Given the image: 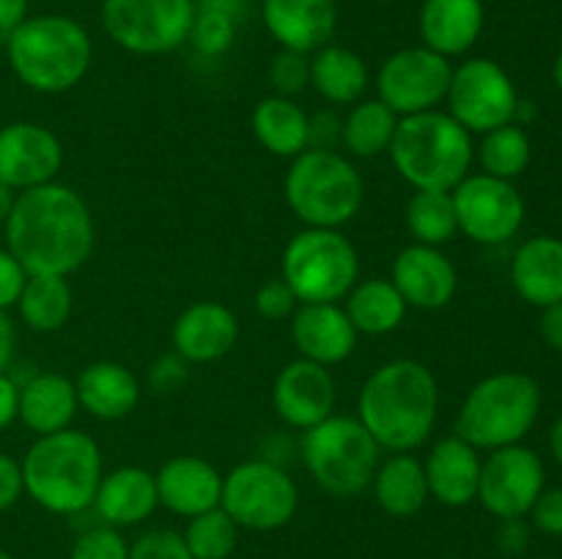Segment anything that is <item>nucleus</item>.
Returning a JSON list of instances; mask_svg holds the SVG:
<instances>
[{
    "label": "nucleus",
    "mask_w": 562,
    "mask_h": 559,
    "mask_svg": "<svg viewBox=\"0 0 562 559\" xmlns=\"http://www.w3.org/2000/svg\"><path fill=\"white\" fill-rule=\"evenodd\" d=\"M5 250L27 277H69L88 263L97 241L93 214L77 190L60 181L16 192L5 219Z\"/></svg>",
    "instance_id": "f257e3e1"
},
{
    "label": "nucleus",
    "mask_w": 562,
    "mask_h": 559,
    "mask_svg": "<svg viewBox=\"0 0 562 559\" xmlns=\"http://www.w3.org/2000/svg\"><path fill=\"white\" fill-rule=\"evenodd\" d=\"M439 411V384L417 360L376 367L357 395V420L390 453H412L428 442Z\"/></svg>",
    "instance_id": "f03ea898"
},
{
    "label": "nucleus",
    "mask_w": 562,
    "mask_h": 559,
    "mask_svg": "<svg viewBox=\"0 0 562 559\" xmlns=\"http://www.w3.org/2000/svg\"><path fill=\"white\" fill-rule=\"evenodd\" d=\"M25 493L44 510L77 515L88 510L104 475L97 438L77 427L36 436L20 460Z\"/></svg>",
    "instance_id": "7ed1b4c3"
},
{
    "label": "nucleus",
    "mask_w": 562,
    "mask_h": 559,
    "mask_svg": "<svg viewBox=\"0 0 562 559\" xmlns=\"http://www.w3.org/2000/svg\"><path fill=\"white\" fill-rule=\"evenodd\" d=\"M11 71L36 93H66L86 80L93 44L86 27L66 14L27 16L5 38Z\"/></svg>",
    "instance_id": "20e7f679"
},
{
    "label": "nucleus",
    "mask_w": 562,
    "mask_h": 559,
    "mask_svg": "<svg viewBox=\"0 0 562 559\" xmlns=\"http://www.w3.org/2000/svg\"><path fill=\"white\" fill-rule=\"evenodd\" d=\"M387 153L412 190L453 192L470 175L475 142L448 110L437 107L404 115Z\"/></svg>",
    "instance_id": "39448f33"
},
{
    "label": "nucleus",
    "mask_w": 562,
    "mask_h": 559,
    "mask_svg": "<svg viewBox=\"0 0 562 559\" xmlns=\"http://www.w3.org/2000/svg\"><path fill=\"white\" fill-rule=\"evenodd\" d=\"M541 384L527 373H494L467 392L456 417V436L481 453L521 444L541 414Z\"/></svg>",
    "instance_id": "423d86ee"
},
{
    "label": "nucleus",
    "mask_w": 562,
    "mask_h": 559,
    "mask_svg": "<svg viewBox=\"0 0 562 559\" xmlns=\"http://www.w3.org/2000/svg\"><path fill=\"white\" fill-rule=\"evenodd\" d=\"M285 203L305 228L340 230L360 214L366 181L340 151L305 148L291 159L283 181Z\"/></svg>",
    "instance_id": "0eeeda50"
},
{
    "label": "nucleus",
    "mask_w": 562,
    "mask_h": 559,
    "mask_svg": "<svg viewBox=\"0 0 562 559\" xmlns=\"http://www.w3.org/2000/svg\"><path fill=\"white\" fill-rule=\"evenodd\" d=\"M382 447L357 417L333 414L302 433V464L329 497L351 499L368 491Z\"/></svg>",
    "instance_id": "6e6552de"
},
{
    "label": "nucleus",
    "mask_w": 562,
    "mask_h": 559,
    "mask_svg": "<svg viewBox=\"0 0 562 559\" xmlns=\"http://www.w3.org/2000/svg\"><path fill=\"white\" fill-rule=\"evenodd\" d=\"M280 277L291 285L300 305L344 301L360 280V255L340 230L302 228L285 244Z\"/></svg>",
    "instance_id": "1a4fd4ad"
},
{
    "label": "nucleus",
    "mask_w": 562,
    "mask_h": 559,
    "mask_svg": "<svg viewBox=\"0 0 562 559\" xmlns=\"http://www.w3.org/2000/svg\"><path fill=\"white\" fill-rule=\"evenodd\" d=\"M220 507L245 529H280L294 518L300 491L283 466L267 458H252L234 466L223 477Z\"/></svg>",
    "instance_id": "9d476101"
},
{
    "label": "nucleus",
    "mask_w": 562,
    "mask_h": 559,
    "mask_svg": "<svg viewBox=\"0 0 562 559\" xmlns=\"http://www.w3.org/2000/svg\"><path fill=\"white\" fill-rule=\"evenodd\" d=\"M195 0H102L110 42L132 55H165L190 42Z\"/></svg>",
    "instance_id": "9b49d317"
},
{
    "label": "nucleus",
    "mask_w": 562,
    "mask_h": 559,
    "mask_svg": "<svg viewBox=\"0 0 562 559\" xmlns=\"http://www.w3.org/2000/svg\"><path fill=\"white\" fill-rule=\"evenodd\" d=\"M448 113L470 135H486L497 126L516 124L519 91L508 71L492 58H470L453 66L448 88Z\"/></svg>",
    "instance_id": "f8f14e48"
},
{
    "label": "nucleus",
    "mask_w": 562,
    "mask_h": 559,
    "mask_svg": "<svg viewBox=\"0 0 562 559\" xmlns=\"http://www.w3.org/2000/svg\"><path fill=\"white\" fill-rule=\"evenodd\" d=\"M453 64L428 47H406L390 55L376 71V99L395 115H417L445 102Z\"/></svg>",
    "instance_id": "ddd939ff"
},
{
    "label": "nucleus",
    "mask_w": 562,
    "mask_h": 559,
    "mask_svg": "<svg viewBox=\"0 0 562 559\" xmlns=\"http://www.w3.org/2000/svg\"><path fill=\"white\" fill-rule=\"evenodd\" d=\"M459 233L477 244H505L525 225V197L514 181L470 173L453 192Z\"/></svg>",
    "instance_id": "4468645a"
},
{
    "label": "nucleus",
    "mask_w": 562,
    "mask_h": 559,
    "mask_svg": "<svg viewBox=\"0 0 562 559\" xmlns=\"http://www.w3.org/2000/svg\"><path fill=\"white\" fill-rule=\"evenodd\" d=\"M547 469L536 449L525 444H510L488 453L481 466L477 499L499 521L525 518L541 497Z\"/></svg>",
    "instance_id": "2eb2a0df"
},
{
    "label": "nucleus",
    "mask_w": 562,
    "mask_h": 559,
    "mask_svg": "<svg viewBox=\"0 0 562 559\" xmlns=\"http://www.w3.org/2000/svg\"><path fill=\"white\" fill-rule=\"evenodd\" d=\"M64 168V146L53 129L14 121L0 129V181L14 192L55 181Z\"/></svg>",
    "instance_id": "dca6fc26"
},
{
    "label": "nucleus",
    "mask_w": 562,
    "mask_h": 559,
    "mask_svg": "<svg viewBox=\"0 0 562 559\" xmlns=\"http://www.w3.org/2000/svg\"><path fill=\"white\" fill-rule=\"evenodd\" d=\"M338 387L329 367L311 360H294L274 376L272 409L294 431L305 433L335 414Z\"/></svg>",
    "instance_id": "f3484780"
},
{
    "label": "nucleus",
    "mask_w": 562,
    "mask_h": 559,
    "mask_svg": "<svg viewBox=\"0 0 562 559\" xmlns=\"http://www.w3.org/2000/svg\"><path fill=\"white\" fill-rule=\"evenodd\" d=\"M390 280L415 310H442L459 290V272L439 247L415 244L395 255Z\"/></svg>",
    "instance_id": "a211bd4d"
},
{
    "label": "nucleus",
    "mask_w": 562,
    "mask_h": 559,
    "mask_svg": "<svg viewBox=\"0 0 562 559\" xmlns=\"http://www.w3.org/2000/svg\"><path fill=\"white\" fill-rule=\"evenodd\" d=\"M239 340V318L223 301H195L179 312L170 329L173 351L190 365L223 360Z\"/></svg>",
    "instance_id": "6ab92c4d"
},
{
    "label": "nucleus",
    "mask_w": 562,
    "mask_h": 559,
    "mask_svg": "<svg viewBox=\"0 0 562 559\" xmlns=\"http://www.w3.org/2000/svg\"><path fill=\"white\" fill-rule=\"evenodd\" d=\"M357 329L351 327L340 301L300 305L291 316V340L302 360L333 367L349 360L357 349Z\"/></svg>",
    "instance_id": "aec40b11"
},
{
    "label": "nucleus",
    "mask_w": 562,
    "mask_h": 559,
    "mask_svg": "<svg viewBox=\"0 0 562 559\" xmlns=\"http://www.w3.org/2000/svg\"><path fill=\"white\" fill-rule=\"evenodd\" d=\"M261 20L280 49L313 55L333 42L338 5L335 0H263Z\"/></svg>",
    "instance_id": "412c9836"
},
{
    "label": "nucleus",
    "mask_w": 562,
    "mask_h": 559,
    "mask_svg": "<svg viewBox=\"0 0 562 559\" xmlns=\"http://www.w3.org/2000/svg\"><path fill=\"white\" fill-rule=\"evenodd\" d=\"M481 466V449H475L456 433L442 436L439 442H434L431 453L423 460L428 493L448 507H467L477 499Z\"/></svg>",
    "instance_id": "4be33fe9"
},
{
    "label": "nucleus",
    "mask_w": 562,
    "mask_h": 559,
    "mask_svg": "<svg viewBox=\"0 0 562 559\" xmlns=\"http://www.w3.org/2000/svg\"><path fill=\"white\" fill-rule=\"evenodd\" d=\"M154 480H157L159 504L173 510L176 515L192 518V515L220 507L223 475L198 455H176L165 460Z\"/></svg>",
    "instance_id": "5701e85b"
},
{
    "label": "nucleus",
    "mask_w": 562,
    "mask_h": 559,
    "mask_svg": "<svg viewBox=\"0 0 562 559\" xmlns=\"http://www.w3.org/2000/svg\"><path fill=\"white\" fill-rule=\"evenodd\" d=\"M486 22L483 0H423L420 38L423 47L459 58L477 44Z\"/></svg>",
    "instance_id": "b1692460"
},
{
    "label": "nucleus",
    "mask_w": 562,
    "mask_h": 559,
    "mask_svg": "<svg viewBox=\"0 0 562 559\" xmlns=\"http://www.w3.org/2000/svg\"><path fill=\"white\" fill-rule=\"evenodd\" d=\"M77 403L97 420H124L140 403V381L126 365L113 360H99L82 367L75 381Z\"/></svg>",
    "instance_id": "393cba45"
},
{
    "label": "nucleus",
    "mask_w": 562,
    "mask_h": 559,
    "mask_svg": "<svg viewBox=\"0 0 562 559\" xmlns=\"http://www.w3.org/2000/svg\"><path fill=\"white\" fill-rule=\"evenodd\" d=\"M510 283L516 294L532 307H549L562 301V239L532 236L510 261Z\"/></svg>",
    "instance_id": "a878e982"
},
{
    "label": "nucleus",
    "mask_w": 562,
    "mask_h": 559,
    "mask_svg": "<svg viewBox=\"0 0 562 559\" xmlns=\"http://www.w3.org/2000/svg\"><path fill=\"white\" fill-rule=\"evenodd\" d=\"M157 480L143 466H119L102 475L91 507L110 526H135L157 510Z\"/></svg>",
    "instance_id": "bb28decb"
},
{
    "label": "nucleus",
    "mask_w": 562,
    "mask_h": 559,
    "mask_svg": "<svg viewBox=\"0 0 562 559\" xmlns=\"http://www.w3.org/2000/svg\"><path fill=\"white\" fill-rule=\"evenodd\" d=\"M80 411L75 381L60 373H36L20 384V414L22 425L31 427L36 436L58 433L71 427V420Z\"/></svg>",
    "instance_id": "cd10ccee"
},
{
    "label": "nucleus",
    "mask_w": 562,
    "mask_h": 559,
    "mask_svg": "<svg viewBox=\"0 0 562 559\" xmlns=\"http://www.w3.org/2000/svg\"><path fill=\"white\" fill-rule=\"evenodd\" d=\"M371 71L366 58L344 44H324L311 55V85L333 104H357L366 99Z\"/></svg>",
    "instance_id": "c85d7f7f"
},
{
    "label": "nucleus",
    "mask_w": 562,
    "mask_h": 559,
    "mask_svg": "<svg viewBox=\"0 0 562 559\" xmlns=\"http://www.w3.org/2000/svg\"><path fill=\"white\" fill-rule=\"evenodd\" d=\"M371 488L379 507L395 518H409L420 513L423 504L431 497L423 460H417L412 453H393L387 460H379Z\"/></svg>",
    "instance_id": "c756f323"
},
{
    "label": "nucleus",
    "mask_w": 562,
    "mask_h": 559,
    "mask_svg": "<svg viewBox=\"0 0 562 559\" xmlns=\"http://www.w3.org/2000/svg\"><path fill=\"white\" fill-rule=\"evenodd\" d=\"M344 310L357 334L382 338L404 323L409 305L390 277H368L357 280L355 288L346 294Z\"/></svg>",
    "instance_id": "7c9ffc66"
},
{
    "label": "nucleus",
    "mask_w": 562,
    "mask_h": 559,
    "mask_svg": "<svg viewBox=\"0 0 562 559\" xmlns=\"http://www.w3.org/2000/svg\"><path fill=\"white\" fill-rule=\"evenodd\" d=\"M307 121L311 115L294 99L272 93L252 110V135L272 157L294 159L307 148Z\"/></svg>",
    "instance_id": "2f4dec72"
},
{
    "label": "nucleus",
    "mask_w": 562,
    "mask_h": 559,
    "mask_svg": "<svg viewBox=\"0 0 562 559\" xmlns=\"http://www.w3.org/2000/svg\"><path fill=\"white\" fill-rule=\"evenodd\" d=\"M401 115H395L382 99H360L351 104L340 126V146L360 159H373L390 151Z\"/></svg>",
    "instance_id": "473e14b6"
},
{
    "label": "nucleus",
    "mask_w": 562,
    "mask_h": 559,
    "mask_svg": "<svg viewBox=\"0 0 562 559\" xmlns=\"http://www.w3.org/2000/svg\"><path fill=\"white\" fill-rule=\"evenodd\" d=\"M75 305V294L66 277H49V274H33L22 285V294L16 299L22 323L33 332H58L66 327Z\"/></svg>",
    "instance_id": "72a5a7b5"
},
{
    "label": "nucleus",
    "mask_w": 562,
    "mask_h": 559,
    "mask_svg": "<svg viewBox=\"0 0 562 559\" xmlns=\"http://www.w3.org/2000/svg\"><path fill=\"white\" fill-rule=\"evenodd\" d=\"M404 219L415 244L442 247L459 233L453 195L450 192L415 190V195L406 203Z\"/></svg>",
    "instance_id": "f704fd0d"
},
{
    "label": "nucleus",
    "mask_w": 562,
    "mask_h": 559,
    "mask_svg": "<svg viewBox=\"0 0 562 559\" xmlns=\"http://www.w3.org/2000/svg\"><path fill=\"white\" fill-rule=\"evenodd\" d=\"M475 157L481 162V173L494 179L514 181L530 168L532 142L530 135L519 124H505L486 132L481 146L475 148Z\"/></svg>",
    "instance_id": "c9c22d12"
},
{
    "label": "nucleus",
    "mask_w": 562,
    "mask_h": 559,
    "mask_svg": "<svg viewBox=\"0 0 562 559\" xmlns=\"http://www.w3.org/2000/svg\"><path fill=\"white\" fill-rule=\"evenodd\" d=\"M184 543L192 559H228L236 548L239 526L223 507L192 515L184 529Z\"/></svg>",
    "instance_id": "e433bc0d"
},
{
    "label": "nucleus",
    "mask_w": 562,
    "mask_h": 559,
    "mask_svg": "<svg viewBox=\"0 0 562 559\" xmlns=\"http://www.w3.org/2000/svg\"><path fill=\"white\" fill-rule=\"evenodd\" d=\"M236 27L239 20H234L231 14H223L217 9H203L195 5V20H192L190 42L206 58H220V55L228 53L234 47Z\"/></svg>",
    "instance_id": "4c0bfd02"
},
{
    "label": "nucleus",
    "mask_w": 562,
    "mask_h": 559,
    "mask_svg": "<svg viewBox=\"0 0 562 559\" xmlns=\"http://www.w3.org/2000/svg\"><path fill=\"white\" fill-rule=\"evenodd\" d=\"M269 82L278 96L294 99L311 85V55L278 49L269 60Z\"/></svg>",
    "instance_id": "58836bf2"
},
{
    "label": "nucleus",
    "mask_w": 562,
    "mask_h": 559,
    "mask_svg": "<svg viewBox=\"0 0 562 559\" xmlns=\"http://www.w3.org/2000/svg\"><path fill=\"white\" fill-rule=\"evenodd\" d=\"M71 559H130V546L113 526H93L77 537Z\"/></svg>",
    "instance_id": "ea45409f"
},
{
    "label": "nucleus",
    "mask_w": 562,
    "mask_h": 559,
    "mask_svg": "<svg viewBox=\"0 0 562 559\" xmlns=\"http://www.w3.org/2000/svg\"><path fill=\"white\" fill-rule=\"evenodd\" d=\"M256 312L267 321H283V318L294 316V310L300 307V299L291 290V285L283 277H272L256 290Z\"/></svg>",
    "instance_id": "a19ab883"
},
{
    "label": "nucleus",
    "mask_w": 562,
    "mask_h": 559,
    "mask_svg": "<svg viewBox=\"0 0 562 559\" xmlns=\"http://www.w3.org/2000/svg\"><path fill=\"white\" fill-rule=\"evenodd\" d=\"M130 559H192L184 537L170 529H157L143 535L130 548Z\"/></svg>",
    "instance_id": "79ce46f5"
},
{
    "label": "nucleus",
    "mask_w": 562,
    "mask_h": 559,
    "mask_svg": "<svg viewBox=\"0 0 562 559\" xmlns=\"http://www.w3.org/2000/svg\"><path fill=\"white\" fill-rule=\"evenodd\" d=\"M190 378V362L181 360L179 354H162L157 356V362L148 370V384H151L154 392H176L181 389Z\"/></svg>",
    "instance_id": "37998d69"
},
{
    "label": "nucleus",
    "mask_w": 562,
    "mask_h": 559,
    "mask_svg": "<svg viewBox=\"0 0 562 559\" xmlns=\"http://www.w3.org/2000/svg\"><path fill=\"white\" fill-rule=\"evenodd\" d=\"M532 524L547 535L562 537V488H543L532 504Z\"/></svg>",
    "instance_id": "c03bdc74"
},
{
    "label": "nucleus",
    "mask_w": 562,
    "mask_h": 559,
    "mask_svg": "<svg viewBox=\"0 0 562 559\" xmlns=\"http://www.w3.org/2000/svg\"><path fill=\"white\" fill-rule=\"evenodd\" d=\"M25 280L27 272L22 269V263L9 250H0V310H9L16 305Z\"/></svg>",
    "instance_id": "a18cd8bd"
},
{
    "label": "nucleus",
    "mask_w": 562,
    "mask_h": 559,
    "mask_svg": "<svg viewBox=\"0 0 562 559\" xmlns=\"http://www.w3.org/2000/svg\"><path fill=\"white\" fill-rule=\"evenodd\" d=\"M340 126L344 121L335 113H316L307 121V148H324V151H338Z\"/></svg>",
    "instance_id": "49530a36"
},
{
    "label": "nucleus",
    "mask_w": 562,
    "mask_h": 559,
    "mask_svg": "<svg viewBox=\"0 0 562 559\" xmlns=\"http://www.w3.org/2000/svg\"><path fill=\"white\" fill-rule=\"evenodd\" d=\"M25 486H22V469L14 458L0 453V513L14 507L16 499L22 497Z\"/></svg>",
    "instance_id": "de8ad7c7"
},
{
    "label": "nucleus",
    "mask_w": 562,
    "mask_h": 559,
    "mask_svg": "<svg viewBox=\"0 0 562 559\" xmlns=\"http://www.w3.org/2000/svg\"><path fill=\"white\" fill-rule=\"evenodd\" d=\"M16 414H20V384L9 373H0V431L9 427Z\"/></svg>",
    "instance_id": "09e8293b"
},
{
    "label": "nucleus",
    "mask_w": 562,
    "mask_h": 559,
    "mask_svg": "<svg viewBox=\"0 0 562 559\" xmlns=\"http://www.w3.org/2000/svg\"><path fill=\"white\" fill-rule=\"evenodd\" d=\"M541 338L549 349L562 351V301L541 310Z\"/></svg>",
    "instance_id": "8fccbe9b"
},
{
    "label": "nucleus",
    "mask_w": 562,
    "mask_h": 559,
    "mask_svg": "<svg viewBox=\"0 0 562 559\" xmlns=\"http://www.w3.org/2000/svg\"><path fill=\"white\" fill-rule=\"evenodd\" d=\"M499 546L508 554H519L527 548V524L521 518H508L503 521V529H499Z\"/></svg>",
    "instance_id": "3c124183"
},
{
    "label": "nucleus",
    "mask_w": 562,
    "mask_h": 559,
    "mask_svg": "<svg viewBox=\"0 0 562 559\" xmlns=\"http://www.w3.org/2000/svg\"><path fill=\"white\" fill-rule=\"evenodd\" d=\"M14 351H16L14 321L5 316V310H0V373L9 370V365L14 362Z\"/></svg>",
    "instance_id": "603ef678"
},
{
    "label": "nucleus",
    "mask_w": 562,
    "mask_h": 559,
    "mask_svg": "<svg viewBox=\"0 0 562 559\" xmlns=\"http://www.w3.org/2000/svg\"><path fill=\"white\" fill-rule=\"evenodd\" d=\"M27 3L31 0H0V33L9 36L20 22L27 20Z\"/></svg>",
    "instance_id": "864d4df0"
},
{
    "label": "nucleus",
    "mask_w": 562,
    "mask_h": 559,
    "mask_svg": "<svg viewBox=\"0 0 562 559\" xmlns=\"http://www.w3.org/2000/svg\"><path fill=\"white\" fill-rule=\"evenodd\" d=\"M195 5H203V9H217L223 11V14H231L239 22L241 16L247 14V0H198Z\"/></svg>",
    "instance_id": "5fc2aeb1"
},
{
    "label": "nucleus",
    "mask_w": 562,
    "mask_h": 559,
    "mask_svg": "<svg viewBox=\"0 0 562 559\" xmlns=\"http://www.w3.org/2000/svg\"><path fill=\"white\" fill-rule=\"evenodd\" d=\"M14 201H16V192L0 181V225H5V219H9L11 208H14Z\"/></svg>",
    "instance_id": "6e6d98bb"
},
{
    "label": "nucleus",
    "mask_w": 562,
    "mask_h": 559,
    "mask_svg": "<svg viewBox=\"0 0 562 559\" xmlns=\"http://www.w3.org/2000/svg\"><path fill=\"white\" fill-rule=\"evenodd\" d=\"M549 447H552L554 460L562 466V411H560L558 420H554L552 431H549Z\"/></svg>",
    "instance_id": "4d7b16f0"
},
{
    "label": "nucleus",
    "mask_w": 562,
    "mask_h": 559,
    "mask_svg": "<svg viewBox=\"0 0 562 559\" xmlns=\"http://www.w3.org/2000/svg\"><path fill=\"white\" fill-rule=\"evenodd\" d=\"M552 77H554V85H558V91L562 93V53L554 58V66H552Z\"/></svg>",
    "instance_id": "13d9d810"
},
{
    "label": "nucleus",
    "mask_w": 562,
    "mask_h": 559,
    "mask_svg": "<svg viewBox=\"0 0 562 559\" xmlns=\"http://www.w3.org/2000/svg\"><path fill=\"white\" fill-rule=\"evenodd\" d=\"M0 559H11V554H5L3 548H0Z\"/></svg>",
    "instance_id": "bf43d9fd"
},
{
    "label": "nucleus",
    "mask_w": 562,
    "mask_h": 559,
    "mask_svg": "<svg viewBox=\"0 0 562 559\" xmlns=\"http://www.w3.org/2000/svg\"><path fill=\"white\" fill-rule=\"evenodd\" d=\"M541 559H554V557H541Z\"/></svg>",
    "instance_id": "052dcab7"
}]
</instances>
